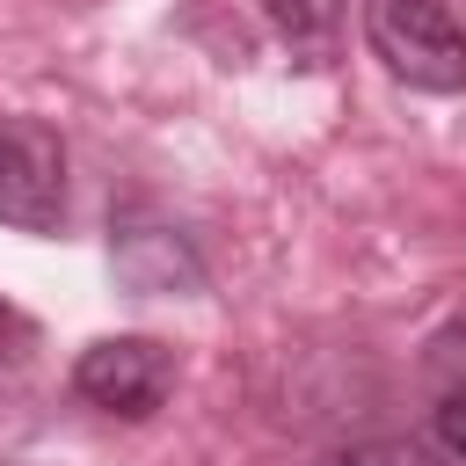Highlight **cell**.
Returning <instances> with one entry per match:
<instances>
[{
	"label": "cell",
	"instance_id": "obj_3",
	"mask_svg": "<svg viewBox=\"0 0 466 466\" xmlns=\"http://www.w3.org/2000/svg\"><path fill=\"white\" fill-rule=\"evenodd\" d=\"M167 386H175V357L153 335H102L73 364V393L102 415H124V422L153 415L167 400Z\"/></svg>",
	"mask_w": 466,
	"mask_h": 466
},
{
	"label": "cell",
	"instance_id": "obj_2",
	"mask_svg": "<svg viewBox=\"0 0 466 466\" xmlns=\"http://www.w3.org/2000/svg\"><path fill=\"white\" fill-rule=\"evenodd\" d=\"M66 218V146L44 116H0V226L51 233Z\"/></svg>",
	"mask_w": 466,
	"mask_h": 466
},
{
	"label": "cell",
	"instance_id": "obj_5",
	"mask_svg": "<svg viewBox=\"0 0 466 466\" xmlns=\"http://www.w3.org/2000/svg\"><path fill=\"white\" fill-rule=\"evenodd\" d=\"M320 466H444L430 444H415V437H364V444H342V451H328Z\"/></svg>",
	"mask_w": 466,
	"mask_h": 466
},
{
	"label": "cell",
	"instance_id": "obj_7",
	"mask_svg": "<svg viewBox=\"0 0 466 466\" xmlns=\"http://www.w3.org/2000/svg\"><path fill=\"white\" fill-rule=\"evenodd\" d=\"M0 466H15V459H0Z\"/></svg>",
	"mask_w": 466,
	"mask_h": 466
},
{
	"label": "cell",
	"instance_id": "obj_6",
	"mask_svg": "<svg viewBox=\"0 0 466 466\" xmlns=\"http://www.w3.org/2000/svg\"><path fill=\"white\" fill-rule=\"evenodd\" d=\"M437 444H444V459L466 466V386H451V393L437 400Z\"/></svg>",
	"mask_w": 466,
	"mask_h": 466
},
{
	"label": "cell",
	"instance_id": "obj_1",
	"mask_svg": "<svg viewBox=\"0 0 466 466\" xmlns=\"http://www.w3.org/2000/svg\"><path fill=\"white\" fill-rule=\"evenodd\" d=\"M364 44L422 95H466V29L444 0H364Z\"/></svg>",
	"mask_w": 466,
	"mask_h": 466
},
{
	"label": "cell",
	"instance_id": "obj_4",
	"mask_svg": "<svg viewBox=\"0 0 466 466\" xmlns=\"http://www.w3.org/2000/svg\"><path fill=\"white\" fill-rule=\"evenodd\" d=\"M255 7L299 66H328L342 51V0H255Z\"/></svg>",
	"mask_w": 466,
	"mask_h": 466
}]
</instances>
